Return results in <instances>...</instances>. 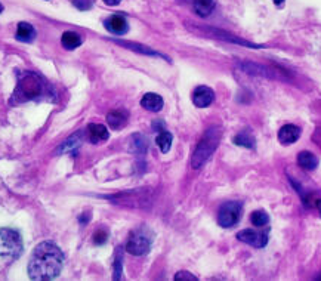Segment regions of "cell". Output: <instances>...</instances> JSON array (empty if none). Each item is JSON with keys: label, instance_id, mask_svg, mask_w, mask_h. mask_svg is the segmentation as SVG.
Here are the masks:
<instances>
[{"label": "cell", "instance_id": "obj_33", "mask_svg": "<svg viewBox=\"0 0 321 281\" xmlns=\"http://www.w3.org/2000/svg\"><path fill=\"white\" fill-rule=\"evenodd\" d=\"M273 2H274V3H276V5H281V3H283V2H284V0H273Z\"/></svg>", "mask_w": 321, "mask_h": 281}, {"label": "cell", "instance_id": "obj_4", "mask_svg": "<svg viewBox=\"0 0 321 281\" xmlns=\"http://www.w3.org/2000/svg\"><path fill=\"white\" fill-rule=\"evenodd\" d=\"M22 239L12 228H0V256L17 259L22 253Z\"/></svg>", "mask_w": 321, "mask_h": 281}, {"label": "cell", "instance_id": "obj_26", "mask_svg": "<svg viewBox=\"0 0 321 281\" xmlns=\"http://www.w3.org/2000/svg\"><path fill=\"white\" fill-rule=\"evenodd\" d=\"M114 41H116V43H119V44H122V46H125V48L132 49V51H138V52H141V54H148V55L160 57V54H157V52L151 51L150 48H145V46H142V44H136V43H129V41H122V40H114Z\"/></svg>", "mask_w": 321, "mask_h": 281}, {"label": "cell", "instance_id": "obj_28", "mask_svg": "<svg viewBox=\"0 0 321 281\" xmlns=\"http://www.w3.org/2000/svg\"><path fill=\"white\" fill-rule=\"evenodd\" d=\"M122 277V252L116 255V262H114V280H119Z\"/></svg>", "mask_w": 321, "mask_h": 281}, {"label": "cell", "instance_id": "obj_17", "mask_svg": "<svg viewBox=\"0 0 321 281\" xmlns=\"http://www.w3.org/2000/svg\"><path fill=\"white\" fill-rule=\"evenodd\" d=\"M163 98L157 93H145L141 100V105L142 108L148 110V111H152V113H157L163 108Z\"/></svg>", "mask_w": 321, "mask_h": 281}, {"label": "cell", "instance_id": "obj_2", "mask_svg": "<svg viewBox=\"0 0 321 281\" xmlns=\"http://www.w3.org/2000/svg\"><path fill=\"white\" fill-rule=\"evenodd\" d=\"M46 93V81L36 73L27 71L18 76V83L14 89L11 104H21L40 98Z\"/></svg>", "mask_w": 321, "mask_h": 281}, {"label": "cell", "instance_id": "obj_21", "mask_svg": "<svg viewBox=\"0 0 321 281\" xmlns=\"http://www.w3.org/2000/svg\"><path fill=\"white\" fill-rule=\"evenodd\" d=\"M194 11L200 17H209L215 9L213 0H193Z\"/></svg>", "mask_w": 321, "mask_h": 281}, {"label": "cell", "instance_id": "obj_5", "mask_svg": "<svg viewBox=\"0 0 321 281\" xmlns=\"http://www.w3.org/2000/svg\"><path fill=\"white\" fill-rule=\"evenodd\" d=\"M152 239H151V232L147 228H138L135 229L130 237H129L128 244H126V250L133 256H144L150 252Z\"/></svg>", "mask_w": 321, "mask_h": 281}, {"label": "cell", "instance_id": "obj_19", "mask_svg": "<svg viewBox=\"0 0 321 281\" xmlns=\"http://www.w3.org/2000/svg\"><path fill=\"white\" fill-rule=\"evenodd\" d=\"M298 164L303 170H314L318 166V159L311 151H300L298 154Z\"/></svg>", "mask_w": 321, "mask_h": 281}, {"label": "cell", "instance_id": "obj_27", "mask_svg": "<svg viewBox=\"0 0 321 281\" xmlns=\"http://www.w3.org/2000/svg\"><path fill=\"white\" fill-rule=\"evenodd\" d=\"M107 239H108V234L105 229H98V231L93 234V243H95V244H98V246L105 244V243H107Z\"/></svg>", "mask_w": 321, "mask_h": 281}, {"label": "cell", "instance_id": "obj_1", "mask_svg": "<svg viewBox=\"0 0 321 281\" xmlns=\"http://www.w3.org/2000/svg\"><path fill=\"white\" fill-rule=\"evenodd\" d=\"M64 266V253L52 241L40 243L28 263V275L31 280L49 281L57 278Z\"/></svg>", "mask_w": 321, "mask_h": 281}, {"label": "cell", "instance_id": "obj_3", "mask_svg": "<svg viewBox=\"0 0 321 281\" xmlns=\"http://www.w3.org/2000/svg\"><path fill=\"white\" fill-rule=\"evenodd\" d=\"M221 136H222V132H221L219 126H212L204 132L201 139L198 140L193 156H191V160H190V164L194 170L201 169L209 161L221 142Z\"/></svg>", "mask_w": 321, "mask_h": 281}, {"label": "cell", "instance_id": "obj_10", "mask_svg": "<svg viewBox=\"0 0 321 281\" xmlns=\"http://www.w3.org/2000/svg\"><path fill=\"white\" fill-rule=\"evenodd\" d=\"M209 36H213V39H221V40H228V41H233V43H236V44H243V46H247V48H253V49H260V48H263L262 44H255V43H252V41H247V40H243V39H240V37H237V36H233V34H230V33H225V31H221V30H215V28H203Z\"/></svg>", "mask_w": 321, "mask_h": 281}, {"label": "cell", "instance_id": "obj_32", "mask_svg": "<svg viewBox=\"0 0 321 281\" xmlns=\"http://www.w3.org/2000/svg\"><path fill=\"white\" fill-rule=\"evenodd\" d=\"M317 209H318V212H320V215H321V199L318 200V203H317Z\"/></svg>", "mask_w": 321, "mask_h": 281}, {"label": "cell", "instance_id": "obj_16", "mask_svg": "<svg viewBox=\"0 0 321 281\" xmlns=\"http://www.w3.org/2000/svg\"><path fill=\"white\" fill-rule=\"evenodd\" d=\"M87 135L92 144H99L102 140H107L110 133L108 129L104 124H98V123H92L87 126Z\"/></svg>", "mask_w": 321, "mask_h": 281}, {"label": "cell", "instance_id": "obj_7", "mask_svg": "<svg viewBox=\"0 0 321 281\" xmlns=\"http://www.w3.org/2000/svg\"><path fill=\"white\" fill-rule=\"evenodd\" d=\"M241 210H243V207H241V203H238V201L224 203L218 212V223L222 228L234 226L241 218Z\"/></svg>", "mask_w": 321, "mask_h": 281}, {"label": "cell", "instance_id": "obj_12", "mask_svg": "<svg viewBox=\"0 0 321 281\" xmlns=\"http://www.w3.org/2000/svg\"><path fill=\"white\" fill-rule=\"evenodd\" d=\"M300 138V129L295 124H286L280 129L279 140L283 145H292Z\"/></svg>", "mask_w": 321, "mask_h": 281}, {"label": "cell", "instance_id": "obj_34", "mask_svg": "<svg viewBox=\"0 0 321 281\" xmlns=\"http://www.w3.org/2000/svg\"><path fill=\"white\" fill-rule=\"evenodd\" d=\"M3 12V6H2V3H0V14Z\"/></svg>", "mask_w": 321, "mask_h": 281}, {"label": "cell", "instance_id": "obj_30", "mask_svg": "<svg viewBox=\"0 0 321 281\" xmlns=\"http://www.w3.org/2000/svg\"><path fill=\"white\" fill-rule=\"evenodd\" d=\"M73 5L80 11H89L92 8V0H73Z\"/></svg>", "mask_w": 321, "mask_h": 281}, {"label": "cell", "instance_id": "obj_6", "mask_svg": "<svg viewBox=\"0 0 321 281\" xmlns=\"http://www.w3.org/2000/svg\"><path fill=\"white\" fill-rule=\"evenodd\" d=\"M240 68L250 74V76H259V77H266V79H274V80H289L287 73L283 70H277V68H271L266 65H260V64H255V62H243L240 65Z\"/></svg>", "mask_w": 321, "mask_h": 281}, {"label": "cell", "instance_id": "obj_14", "mask_svg": "<svg viewBox=\"0 0 321 281\" xmlns=\"http://www.w3.org/2000/svg\"><path fill=\"white\" fill-rule=\"evenodd\" d=\"M105 27L108 28V31L114 33V34H125L126 31L129 30L128 21L125 17L122 15H111L107 21H105Z\"/></svg>", "mask_w": 321, "mask_h": 281}, {"label": "cell", "instance_id": "obj_25", "mask_svg": "<svg viewBox=\"0 0 321 281\" xmlns=\"http://www.w3.org/2000/svg\"><path fill=\"white\" fill-rule=\"evenodd\" d=\"M250 222L253 223V226H257V228H262L265 225H268L270 222V216L265 210H255L250 216Z\"/></svg>", "mask_w": 321, "mask_h": 281}, {"label": "cell", "instance_id": "obj_29", "mask_svg": "<svg viewBox=\"0 0 321 281\" xmlns=\"http://www.w3.org/2000/svg\"><path fill=\"white\" fill-rule=\"evenodd\" d=\"M175 280L176 281H197L198 278L193 275L191 272H188V271H179L176 275H175Z\"/></svg>", "mask_w": 321, "mask_h": 281}, {"label": "cell", "instance_id": "obj_13", "mask_svg": "<svg viewBox=\"0 0 321 281\" xmlns=\"http://www.w3.org/2000/svg\"><path fill=\"white\" fill-rule=\"evenodd\" d=\"M110 200H113L116 204H126L129 203V206H142V203L145 201L144 196L141 191H130V193H125L122 196H116V197H110Z\"/></svg>", "mask_w": 321, "mask_h": 281}, {"label": "cell", "instance_id": "obj_8", "mask_svg": "<svg viewBox=\"0 0 321 281\" xmlns=\"http://www.w3.org/2000/svg\"><path fill=\"white\" fill-rule=\"evenodd\" d=\"M237 239L249 246H253L256 249H262L266 246L268 243V236L266 234H262V232H257L255 229H243L237 234Z\"/></svg>", "mask_w": 321, "mask_h": 281}, {"label": "cell", "instance_id": "obj_23", "mask_svg": "<svg viewBox=\"0 0 321 281\" xmlns=\"http://www.w3.org/2000/svg\"><path fill=\"white\" fill-rule=\"evenodd\" d=\"M61 41H63V46L65 49L73 51V49H76L82 44V37L74 31H65L63 37H61Z\"/></svg>", "mask_w": 321, "mask_h": 281}, {"label": "cell", "instance_id": "obj_22", "mask_svg": "<svg viewBox=\"0 0 321 281\" xmlns=\"http://www.w3.org/2000/svg\"><path fill=\"white\" fill-rule=\"evenodd\" d=\"M234 144L236 145H240V147H244V148H249V150H253L256 147V140H255V136L247 132V130H243L240 132L238 135L234 136Z\"/></svg>", "mask_w": 321, "mask_h": 281}, {"label": "cell", "instance_id": "obj_9", "mask_svg": "<svg viewBox=\"0 0 321 281\" xmlns=\"http://www.w3.org/2000/svg\"><path fill=\"white\" fill-rule=\"evenodd\" d=\"M215 101V92L207 86H197L193 92V102L197 108H206Z\"/></svg>", "mask_w": 321, "mask_h": 281}, {"label": "cell", "instance_id": "obj_18", "mask_svg": "<svg viewBox=\"0 0 321 281\" xmlns=\"http://www.w3.org/2000/svg\"><path fill=\"white\" fill-rule=\"evenodd\" d=\"M36 37V30L31 24L28 22H20L17 28V40L28 43Z\"/></svg>", "mask_w": 321, "mask_h": 281}, {"label": "cell", "instance_id": "obj_15", "mask_svg": "<svg viewBox=\"0 0 321 281\" xmlns=\"http://www.w3.org/2000/svg\"><path fill=\"white\" fill-rule=\"evenodd\" d=\"M129 119V113L126 110H113L107 114V121L111 129H122L126 126Z\"/></svg>", "mask_w": 321, "mask_h": 281}, {"label": "cell", "instance_id": "obj_11", "mask_svg": "<svg viewBox=\"0 0 321 281\" xmlns=\"http://www.w3.org/2000/svg\"><path fill=\"white\" fill-rule=\"evenodd\" d=\"M152 126H154V127H155V130L158 132V135H157V138H155V144H157V147L160 148V151H162L163 154H168L172 147V140H173L172 133L171 132H168V130L163 127V124H162V123H158V121H155Z\"/></svg>", "mask_w": 321, "mask_h": 281}, {"label": "cell", "instance_id": "obj_31", "mask_svg": "<svg viewBox=\"0 0 321 281\" xmlns=\"http://www.w3.org/2000/svg\"><path fill=\"white\" fill-rule=\"evenodd\" d=\"M104 2H105L107 5H110V6H116V5H119L122 0H104Z\"/></svg>", "mask_w": 321, "mask_h": 281}, {"label": "cell", "instance_id": "obj_24", "mask_svg": "<svg viewBox=\"0 0 321 281\" xmlns=\"http://www.w3.org/2000/svg\"><path fill=\"white\" fill-rule=\"evenodd\" d=\"M82 133L79 132V133H76V135H73L71 138H68V139L65 140L64 144L58 148V153H71V151H74L76 148H79L80 147V144H82Z\"/></svg>", "mask_w": 321, "mask_h": 281}, {"label": "cell", "instance_id": "obj_20", "mask_svg": "<svg viewBox=\"0 0 321 281\" xmlns=\"http://www.w3.org/2000/svg\"><path fill=\"white\" fill-rule=\"evenodd\" d=\"M148 148V139L141 135V133H136L132 136V140H130V151L132 153H136V154H145Z\"/></svg>", "mask_w": 321, "mask_h": 281}]
</instances>
